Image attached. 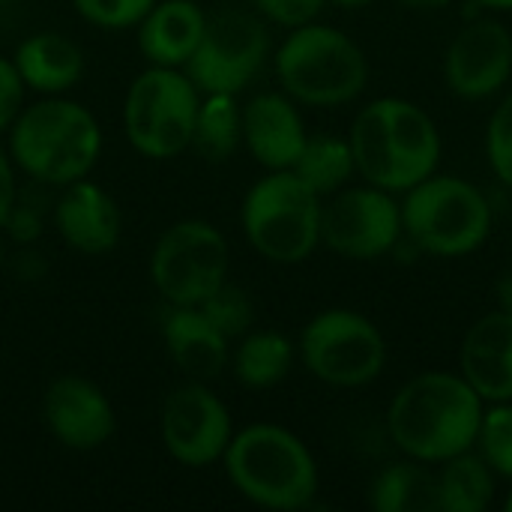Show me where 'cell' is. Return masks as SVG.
<instances>
[{
	"instance_id": "10",
	"label": "cell",
	"mask_w": 512,
	"mask_h": 512,
	"mask_svg": "<svg viewBox=\"0 0 512 512\" xmlns=\"http://www.w3.org/2000/svg\"><path fill=\"white\" fill-rule=\"evenodd\" d=\"M273 57V39L267 21L255 9L222 6L207 15L204 36L183 66L189 81L201 93L240 96Z\"/></svg>"
},
{
	"instance_id": "6",
	"label": "cell",
	"mask_w": 512,
	"mask_h": 512,
	"mask_svg": "<svg viewBox=\"0 0 512 512\" xmlns=\"http://www.w3.org/2000/svg\"><path fill=\"white\" fill-rule=\"evenodd\" d=\"M402 237L423 255L459 261L480 252L495 228L489 195L459 177L435 171L399 195Z\"/></svg>"
},
{
	"instance_id": "15",
	"label": "cell",
	"mask_w": 512,
	"mask_h": 512,
	"mask_svg": "<svg viewBox=\"0 0 512 512\" xmlns=\"http://www.w3.org/2000/svg\"><path fill=\"white\" fill-rule=\"evenodd\" d=\"M42 420L51 438L72 453H93L117 432V414L99 384L81 375H60L45 387Z\"/></svg>"
},
{
	"instance_id": "21",
	"label": "cell",
	"mask_w": 512,
	"mask_h": 512,
	"mask_svg": "<svg viewBox=\"0 0 512 512\" xmlns=\"http://www.w3.org/2000/svg\"><path fill=\"white\" fill-rule=\"evenodd\" d=\"M12 63L24 87L42 96H63L84 75L81 48L57 30H39L21 39L12 54Z\"/></svg>"
},
{
	"instance_id": "8",
	"label": "cell",
	"mask_w": 512,
	"mask_h": 512,
	"mask_svg": "<svg viewBox=\"0 0 512 512\" xmlns=\"http://www.w3.org/2000/svg\"><path fill=\"white\" fill-rule=\"evenodd\" d=\"M201 90L183 69L147 66L126 90L123 129L126 141L144 159H177L192 147Z\"/></svg>"
},
{
	"instance_id": "38",
	"label": "cell",
	"mask_w": 512,
	"mask_h": 512,
	"mask_svg": "<svg viewBox=\"0 0 512 512\" xmlns=\"http://www.w3.org/2000/svg\"><path fill=\"white\" fill-rule=\"evenodd\" d=\"M327 3H336V6H345V9H363L375 0H327Z\"/></svg>"
},
{
	"instance_id": "18",
	"label": "cell",
	"mask_w": 512,
	"mask_h": 512,
	"mask_svg": "<svg viewBox=\"0 0 512 512\" xmlns=\"http://www.w3.org/2000/svg\"><path fill=\"white\" fill-rule=\"evenodd\" d=\"M459 375L489 402H512V315H480L459 345Z\"/></svg>"
},
{
	"instance_id": "36",
	"label": "cell",
	"mask_w": 512,
	"mask_h": 512,
	"mask_svg": "<svg viewBox=\"0 0 512 512\" xmlns=\"http://www.w3.org/2000/svg\"><path fill=\"white\" fill-rule=\"evenodd\" d=\"M474 9L480 12H492V15H504V12H512V0H468Z\"/></svg>"
},
{
	"instance_id": "33",
	"label": "cell",
	"mask_w": 512,
	"mask_h": 512,
	"mask_svg": "<svg viewBox=\"0 0 512 512\" xmlns=\"http://www.w3.org/2000/svg\"><path fill=\"white\" fill-rule=\"evenodd\" d=\"M3 231H9V237L18 240V243H33L42 234V219L27 204L24 207L15 204L12 213H9V219H6V225H3Z\"/></svg>"
},
{
	"instance_id": "20",
	"label": "cell",
	"mask_w": 512,
	"mask_h": 512,
	"mask_svg": "<svg viewBox=\"0 0 512 512\" xmlns=\"http://www.w3.org/2000/svg\"><path fill=\"white\" fill-rule=\"evenodd\" d=\"M207 27V12L195 0H156L135 27L138 51L150 66L183 69Z\"/></svg>"
},
{
	"instance_id": "14",
	"label": "cell",
	"mask_w": 512,
	"mask_h": 512,
	"mask_svg": "<svg viewBox=\"0 0 512 512\" xmlns=\"http://www.w3.org/2000/svg\"><path fill=\"white\" fill-rule=\"evenodd\" d=\"M444 81L462 102L501 96L512 81V30L492 12L474 15L444 51Z\"/></svg>"
},
{
	"instance_id": "28",
	"label": "cell",
	"mask_w": 512,
	"mask_h": 512,
	"mask_svg": "<svg viewBox=\"0 0 512 512\" xmlns=\"http://www.w3.org/2000/svg\"><path fill=\"white\" fill-rule=\"evenodd\" d=\"M198 309L204 312V318H207L231 345H234L240 336H246V333L252 330V324H255V303H252V297H249L243 288L231 285V282H225L222 288H216Z\"/></svg>"
},
{
	"instance_id": "27",
	"label": "cell",
	"mask_w": 512,
	"mask_h": 512,
	"mask_svg": "<svg viewBox=\"0 0 512 512\" xmlns=\"http://www.w3.org/2000/svg\"><path fill=\"white\" fill-rule=\"evenodd\" d=\"M474 450L498 474L512 483V402H489L480 417Z\"/></svg>"
},
{
	"instance_id": "37",
	"label": "cell",
	"mask_w": 512,
	"mask_h": 512,
	"mask_svg": "<svg viewBox=\"0 0 512 512\" xmlns=\"http://www.w3.org/2000/svg\"><path fill=\"white\" fill-rule=\"evenodd\" d=\"M396 3H402L408 9H441V6H447L453 0H396Z\"/></svg>"
},
{
	"instance_id": "7",
	"label": "cell",
	"mask_w": 512,
	"mask_h": 512,
	"mask_svg": "<svg viewBox=\"0 0 512 512\" xmlns=\"http://www.w3.org/2000/svg\"><path fill=\"white\" fill-rule=\"evenodd\" d=\"M321 204L291 168L267 171L240 204L243 237L270 264H303L321 249Z\"/></svg>"
},
{
	"instance_id": "29",
	"label": "cell",
	"mask_w": 512,
	"mask_h": 512,
	"mask_svg": "<svg viewBox=\"0 0 512 512\" xmlns=\"http://www.w3.org/2000/svg\"><path fill=\"white\" fill-rule=\"evenodd\" d=\"M486 162L501 186L512 189V90H507L498 105L492 108V117L486 123L483 135Z\"/></svg>"
},
{
	"instance_id": "23",
	"label": "cell",
	"mask_w": 512,
	"mask_h": 512,
	"mask_svg": "<svg viewBox=\"0 0 512 512\" xmlns=\"http://www.w3.org/2000/svg\"><path fill=\"white\" fill-rule=\"evenodd\" d=\"M297 360V342L279 330H249L237 339L231 351V372L246 390H273L279 387Z\"/></svg>"
},
{
	"instance_id": "39",
	"label": "cell",
	"mask_w": 512,
	"mask_h": 512,
	"mask_svg": "<svg viewBox=\"0 0 512 512\" xmlns=\"http://www.w3.org/2000/svg\"><path fill=\"white\" fill-rule=\"evenodd\" d=\"M504 510L512 512V483H510V489H507V495H504Z\"/></svg>"
},
{
	"instance_id": "26",
	"label": "cell",
	"mask_w": 512,
	"mask_h": 512,
	"mask_svg": "<svg viewBox=\"0 0 512 512\" xmlns=\"http://www.w3.org/2000/svg\"><path fill=\"white\" fill-rule=\"evenodd\" d=\"M291 171L321 198L345 189L357 177L351 144L339 135H309Z\"/></svg>"
},
{
	"instance_id": "4",
	"label": "cell",
	"mask_w": 512,
	"mask_h": 512,
	"mask_svg": "<svg viewBox=\"0 0 512 512\" xmlns=\"http://www.w3.org/2000/svg\"><path fill=\"white\" fill-rule=\"evenodd\" d=\"M18 171L45 186H69L90 177L102 156V126L90 108L63 96L24 105L6 144Z\"/></svg>"
},
{
	"instance_id": "1",
	"label": "cell",
	"mask_w": 512,
	"mask_h": 512,
	"mask_svg": "<svg viewBox=\"0 0 512 512\" xmlns=\"http://www.w3.org/2000/svg\"><path fill=\"white\" fill-rule=\"evenodd\" d=\"M486 402L450 369H426L411 375L387 402L384 426L393 447L423 465H441L474 450Z\"/></svg>"
},
{
	"instance_id": "22",
	"label": "cell",
	"mask_w": 512,
	"mask_h": 512,
	"mask_svg": "<svg viewBox=\"0 0 512 512\" xmlns=\"http://www.w3.org/2000/svg\"><path fill=\"white\" fill-rule=\"evenodd\" d=\"M498 495V474L477 450L435 465V512H486Z\"/></svg>"
},
{
	"instance_id": "31",
	"label": "cell",
	"mask_w": 512,
	"mask_h": 512,
	"mask_svg": "<svg viewBox=\"0 0 512 512\" xmlns=\"http://www.w3.org/2000/svg\"><path fill=\"white\" fill-rule=\"evenodd\" d=\"M264 21L279 24L285 30H294L300 24H309L321 15L327 0H246Z\"/></svg>"
},
{
	"instance_id": "11",
	"label": "cell",
	"mask_w": 512,
	"mask_h": 512,
	"mask_svg": "<svg viewBox=\"0 0 512 512\" xmlns=\"http://www.w3.org/2000/svg\"><path fill=\"white\" fill-rule=\"evenodd\" d=\"M228 240L207 219L168 225L150 252V282L165 306H201L228 282Z\"/></svg>"
},
{
	"instance_id": "3",
	"label": "cell",
	"mask_w": 512,
	"mask_h": 512,
	"mask_svg": "<svg viewBox=\"0 0 512 512\" xmlns=\"http://www.w3.org/2000/svg\"><path fill=\"white\" fill-rule=\"evenodd\" d=\"M222 468L234 492L264 510H306L321 489L309 444L279 423H252L234 432Z\"/></svg>"
},
{
	"instance_id": "34",
	"label": "cell",
	"mask_w": 512,
	"mask_h": 512,
	"mask_svg": "<svg viewBox=\"0 0 512 512\" xmlns=\"http://www.w3.org/2000/svg\"><path fill=\"white\" fill-rule=\"evenodd\" d=\"M15 201H18L15 162H12L9 150L0 144V231H3V225H6V219H9V213H12V207H15Z\"/></svg>"
},
{
	"instance_id": "35",
	"label": "cell",
	"mask_w": 512,
	"mask_h": 512,
	"mask_svg": "<svg viewBox=\"0 0 512 512\" xmlns=\"http://www.w3.org/2000/svg\"><path fill=\"white\" fill-rule=\"evenodd\" d=\"M495 297H498V306L501 312H510L512 315V273H507L498 285H495Z\"/></svg>"
},
{
	"instance_id": "24",
	"label": "cell",
	"mask_w": 512,
	"mask_h": 512,
	"mask_svg": "<svg viewBox=\"0 0 512 512\" xmlns=\"http://www.w3.org/2000/svg\"><path fill=\"white\" fill-rule=\"evenodd\" d=\"M369 507L375 512H435V468L408 456L384 465L369 483Z\"/></svg>"
},
{
	"instance_id": "32",
	"label": "cell",
	"mask_w": 512,
	"mask_h": 512,
	"mask_svg": "<svg viewBox=\"0 0 512 512\" xmlns=\"http://www.w3.org/2000/svg\"><path fill=\"white\" fill-rule=\"evenodd\" d=\"M24 81L12 57H0V132H9L12 120L24 108Z\"/></svg>"
},
{
	"instance_id": "40",
	"label": "cell",
	"mask_w": 512,
	"mask_h": 512,
	"mask_svg": "<svg viewBox=\"0 0 512 512\" xmlns=\"http://www.w3.org/2000/svg\"><path fill=\"white\" fill-rule=\"evenodd\" d=\"M0 267H3V246H0Z\"/></svg>"
},
{
	"instance_id": "17",
	"label": "cell",
	"mask_w": 512,
	"mask_h": 512,
	"mask_svg": "<svg viewBox=\"0 0 512 512\" xmlns=\"http://www.w3.org/2000/svg\"><path fill=\"white\" fill-rule=\"evenodd\" d=\"M54 228L60 240L81 255H108L123 234V216L108 189L81 177L63 186L54 204Z\"/></svg>"
},
{
	"instance_id": "9",
	"label": "cell",
	"mask_w": 512,
	"mask_h": 512,
	"mask_svg": "<svg viewBox=\"0 0 512 512\" xmlns=\"http://www.w3.org/2000/svg\"><path fill=\"white\" fill-rule=\"evenodd\" d=\"M297 357L315 381L333 390H360L384 375L387 339L369 315L333 306L306 321Z\"/></svg>"
},
{
	"instance_id": "12",
	"label": "cell",
	"mask_w": 512,
	"mask_h": 512,
	"mask_svg": "<svg viewBox=\"0 0 512 512\" xmlns=\"http://www.w3.org/2000/svg\"><path fill=\"white\" fill-rule=\"evenodd\" d=\"M399 195L348 183L321 204V246L348 261H378L402 243Z\"/></svg>"
},
{
	"instance_id": "16",
	"label": "cell",
	"mask_w": 512,
	"mask_h": 512,
	"mask_svg": "<svg viewBox=\"0 0 512 512\" xmlns=\"http://www.w3.org/2000/svg\"><path fill=\"white\" fill-rule=\"evenodd\" d=\"M240 123H243V147L264 171L294 168L309 138L300 105L282 90L255 93L240 108Z\"/></svg>"
},
{
	"instance_id": "41",
	"label": "cell",
	"mask_w": 512,
	"mask_h": 512,
	"mask_svg": "<svg viewBox=\"0 0 512 512\" xmlns=\"http://www.w3.org/2000/svg\"><path fill=\"white\" fill-rule=\"evenodd\" d=\"M3 3H18V0H0V6H3Z\"/></svg>"
},
{
	"instance_id": "30",
	"label": "cell",
	"mask_w": 512,
	"mask_h": 512,
	"mask_svg": "<svg viewBox=\"0 0 512 512\" xmlns=\"http://www.w3.org/2000/svg\"><path fill=\"white\" fill-rule=\"evenodd\" d=\"M156 0H72L75 12L102 30H126L138 27L141 18L153 9Z\"/></svg>"
},
{
	"instance_id": "5",
	"label": "cell",
	"mask_w": 512,
	"mask_h": 512,
	"mask_svg": "<svg viewBox=\"0 0 512 512\" xmlns=\"http://www.w3.org/2000/svg\"><path fill=\"white\" fill-rule=\"evenodd\" d=\"M270 60L282 93L309 108H342L357 102L372 75L363 45L342 27L318 18L288 30Z\"/></svg>"
},
{
	"instance_id": "19",
	"label": "cell",
	"mask_w": 512,
	"mask_h": 512,
	"mask_svg": "<svg viewBox=\"0 0 512 512\" xmlns=\"http://www.w3.org/2000/svg\"><path fill=\"white\" fill-rule=\"evenodd\" d=\"M162 342L186 381L210 384L228 369L231 342L204 318L198 306H168L162 315Z\"/></svg>"
},
{
	"instance_id": "13",
	"label": "cell",
	"mask_w": 512,
	"mask_h": 512,
	"mask_svg": "<svg viewBox=\"0 0 512 512\" xmlns=\"http://www.w3.org/2000/svg\"><path fill=\"white\" fill-rule=\"evenodd\" d=\"M159 438L177 465L210 468L222 462L234 438L231 411L204 381H183L162 402Z\"/></svg>"
},
{
	"instance_id": "25",
	"label": "cell",
	"mask_w": 512,
	"mask_h": 512,
	"mask_svg": "<svg viewBox=\"0 0 512 512\" xmlns=\"http://www.w3.org/2000/svg\"><path fill=\"white\" fill-rule=\"evenodd\" d=\"M240 102L231 93H201L192 150L207 162H228L243 144Z\"/></svg>"
},
{
	"instance_id": "2",
	"label": "cell",
	"mask_w": 512,
	"mask_h": 512,
	"mask_svg": "<svg viewBox=\"0 0 512 512\" xmlns=\"http://www.w3.org/2000/svg\"><path fill=\"white\" fill-rule=\"evenodd\" d=\"M348 144L357 177L393 195H402L441 171V129L423 105L405 96H378L366 102L348 129Z\"/></svg>"
}]
</instances>
